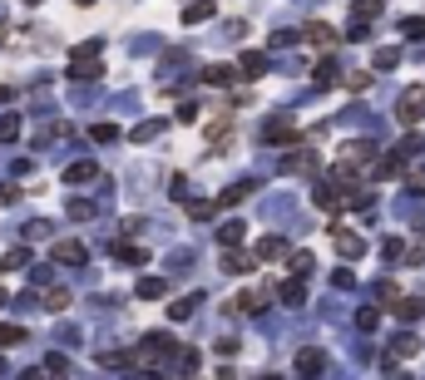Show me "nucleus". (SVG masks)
<instances>
[{
    "instance_id": "obj_33",
    "label": "nucleus",
    "mask_w": 425,
    "mask_h": 380,
    "mask_svg": "<svg viewBox=\"0 0 425 380\" xmlns=\"http://www.w3.org/2000/svg\"><path fill=\"white\" fill-rule=\"evenodd\" d=\"M0 99H10V89H5V85H0Z\"/></svg>"
},
{
    "instance_id": "obj_34",
    "label": "nucleus",
    "mask_w": 425,
    "mask_h": 380,
    "mask_svg": "<svg viewBox=\"0 0 425 380\" xmlns=\"http://www.w3.org/2000/svg\"><path fill=\"white\" fill-rule=\"evenodd\" d=\"M25 5H40V0H25Z\"/></svg>"
},
{
    "instance_id": "obj_15",
    "label": "nucleus",
    "mask_w": 425,
    "mask_h": 380,
    "mask_svg": "<svg viewBox=\"0 0 425 380\" xmlns=\"http://www.w3.org/2000/svg\"><path fill=\"white\" fill-rule=\"evenodd\" d=\"M212 15V0H198V5H188V10H183V20H188V25H198V20H208Z\"/></svg>"
},
{
    "instance_id": "obj_12",
    "label": "nucleus",
    "mask_w": 425,
    "mask_h": 380,
    "mask_svg": "<svg viewBox=\"0 0 425 380\" xmlns=\"http://www.w3.org/2000/svg\"><path fill=\"white\" fill-rule=\"evenodd\" d=\"M242 232H247L242 222H222V232H217V242H222V247H237V242H242Z\"/></svg>"
},
{
    "instance_id": "obj_8",
    "label": "nucleus",
    "mask_w": 425,
    "mask_h": 380,
    "mask_svg": "<svg viewBox=\"0 0 425 380\" xmlns=\"http://www.w3.org/2000/svg\"><path fill=\"white\" fill-rule=\"evenodd\" d=\"M257 257H267V262H272V257H287V242H282V237H262V242H257Z\"/></svg>"
},
{
    "instance_id": "obj_29",
    "label": "nucleus",
    "mask_w": 425,
    "mask_h": 380,
    "mask_svg": "<svg viewBox=\"0 0 425 380\" xmlns=\"http://www.w3.org/2000/svg\"><path fill=\"white\" fill-rule=\"evenodd\" d=\"M25 262H30V252H25V247H15V252L5 257V272H10V267H25Z\"/></svg>"
},
{
    "instance_id": "obj_10",
    "label": "nucleus",
    "mask_w": 425,
    "mask_h": 380,
    "mask_svg": "<svg viewBox=\"0 0 425 380\" xmlns=\"http://www.w3.org/2000/svg\"><path fill=\"white\" fill-rule=\"evenodd\" d=\"M421 311H425V301H416V296H401V301H396V316H401V321H416Z\"/></svg>"
},
{
    "instance_id": "obj_4",
    "label": "nucleus",
    "mask_w": 425,
    "mask_h": 380,
    "mask_svg": "<svg viewBox=\"0 0 425 380\" xmlns=\"http://www.w3.org/2000/svg\"><path fill=\"white\" fill-rule=\"evenodd\" d=\"M168 351H173V341H168V336H149V341H144V361H163Z\"/></svg>"
},
{
    "instance_id": "obj_9",
    "label": "nucleus",
    "mask_w": 425,
    "mask_h": 380,
    "mask_svg": "<svg viewBox=\"0 0 425 380\" xmlns=\"http://www.w3.org/2000/svg\"><path fill=\"white\" fill-rule=\"evenodd\" d=\"M336 247H341V257H361V252H366V242L351 237V232H336Z\"/></svg>"
},
{
    "instance_id": "obj_11",
    "label": "nucleus",
    "mask_w": 425,
    "mask_h": 380,
    "mask_svg": "<svg viewBox=\"0 0 425 380\" xmlns=\"http://www.w3.org/2000/svg\"><path fill=\"white\" fill-rule=\"evenodd\" d=\"M262 70H267V60H262L257 50H247V55H242V75H247V80H257Z\"/></svg>"
},
{
    "instance_id": "obj_35",
    "label": "nucleus",
    "mask_w": 425,
    "mask_h": 380,
    "mask_svg": "<svg viewBox=\"0 0 425 380\" xmlns=\"http://www.w3.org/2000/svg\"><path fill=\"white\" fill-rule=\"evenodd\" d=\"M0 371H5V361H0Z\"/></svg>"
},
{
    "instance_id": "obj_17",
    "label": "nucleus",
    "mask_w": 425,
    "mask_h": 380,
    "mask_svg": "<svg viewBox=\"0 0 425 380\" xmlns=\"http://www.w3.org/2000/svg\"><path fill=\"white\" fill-rule=\"evenodd\" d=\"M307 40H312V45H331V40H336V35H331V25H307Z\"/></svg>"
},
{
    "instance_id": "obj_3",
    "label": "nucleus",
    "mask_w": 425,
    "mask_h": 380,
    "mask_svg": "<svg viewBox=\"0 0 425 380\" xmlns=\"http://www.w3.org/2000/svg\"><path fill=\"white\" fill-rule=\"evenodd\" d=\"M262 134H267V143H292V139H297V129H292V119H272V124H267Z\"/></svg>"
},
{
    "instance_id": "obj_27",
    "label": "nucleus",
    "mask_w": 425,
    "mask_h": 380,
    "mask_svg": "<svg viewBox=\"0 0 425 380\" xmlns=\"http://www.w3.org/2000/svg\"><path fill=\"white\" fill-rule=\"evenodd\" d=\"M203 80H208V85H227V80H232V70H227V65H212Z\"/></svg>"
},
{
    "instance_id": "obj_2",
    "label": "nucleus",
    "mask_w": 425,
    "mask_h": 380,
    "mask_svg": "<svg viewBox=\"0 0 425 380\" xmlns=\"http://www.w3.org/2000/svg\"><path fill=\"white\" fill-rule=\"evenodd\" d=\"M85 257H90L85 242H55V262L60 267H85Z\"/></svg>"
},
{
    "instance_id": "obj_36",
    "label": "nucleus",
    "mask_w": 425,
    "mask_h": 380,
    "mask_svg": "<svg viewBox=\"0 0 425 380\" xmlns=\"http://www.w3.org/2000/svg\"><path fill=\"white\" fill-rule=\"evenodd\" d=\"M272 380H277V376H272Z\"/></svg>"
},
{
    "instance_id": "obj_6",
    "label": "nucleus",
    "mask_w": 425,
    "mask_h": 380,
    "mask_svg": "<svg viewBox=\"0 0 425 380\" xmlns=\"http://www.w3.org/2000/svg\"><path fill=\"white\" fill-rule=\"evenodd\" d=\"M321 366H326V356H321V351H302V356H297V371H302V376H317Z\"/></svg>"
},
{
    "instance_id": "obj_7",
    "label": "nucleus",
    "mask_w": 425,
    "mask_h": 380,
    "mask_svg": "<svg viewBox=\"0 0 425 380\" xmlns=\"http://www.w3.org/2000/svg\"><path fill=\"white\" fill-rule=\"evenodd\" d=\"M95 173H99V168H95L90 158H85V163H70V168H65V178H70V183H90Z\"/></svg>"
},
{
    "instance_id": "obj_23",
    "label": "nucleus",
    "mask_w": 425,
    "mask_h": 380,
    "mask_svg": "<svg viewBox=\"0 0 425 380\" xmlns=\"http://www.w3.org/2000/svg\"><path fill=\"white\" fill-rule=\"evenodd\" d=\"M70 217H95V202H85V197H70Z\"/></svg>"
},
{
    "instance_id": "obj_18",
    "label": "nucleus",
    "mask_w": 425,
    "mask_h": 380,
    "mask_svg": "<svg viewBox=\"0 0 425 380\" xmlns=\"http://www.w3.org/2000/svg\"><path fill=\"white\" fill-rule=\"evenodd\" d=\"M381 15V0H356V20L366 25V20H376Z\"/></svg>"
},
{
    "instance_id": "obj_32",
    "label": "nucleus",
    "mask_w": 425,
    "mask_h": 380,
    "mask_svg": "<svg viewBox=\"0 0 425 380\" xmlns=\"http://www.w3.org/2000/svg\"><path fill=\"white\" fill-rule=\"evenodd\" d=\"M227 129H232V119H217V124H208V139H222Z\"/></svg>"
},
{
    "instance_id": "obj_25",
    "label": "nucleus",
    "mask_w": 425,
    "mask_h": 380,
    "mask_svg": "<svg viewBox=\"0 0 425 380\" xmlns=\"http://www.w3.org/2000/svg\"><path fill=\"white\" fill-rule=\"evenodd\" d=\"M391 351H396L401 361H406V356H416V336H396V346H391Z\"/></svg>"
},
{
    "instance_id": "obj_5",
    "label": "nucleus",
    "mask_w": 425,
    "mask_h": 380,
    "mask_svg": "<svg viewBox=\"0 0 425 380\" xmlns=\"http://www.w3.org/2000/svg\"><path fill=\"white\" fill-rule=\"evenodd\" d=\"M371 153H376V143H371V139H356V143H346V163H366Z\"/></svg>"
},
{
    "instance_id": "obj_14",
    "label": "nucleus",
    "mask_w": 425,
    "mask_h": 380,
    "mask_svg": "<svg viewBox=\"0 0 425 380\" xmlns=\"http://www.w3.org/2000/svg\"><path fill=\"white\" fill-rule=\"evenodd\" d=\"M10 139H20V119L15 114H0V143H10Z\"/></svg>"
},
{
    "instance_id": "obj_13",
    "label": "nucleus",
    "mask_w": 425,
    "mask_h": 380,
    "mask_svg": "<svg viewBox=\"0 0 425 380\" xmlns=\"http://www.w3.org/2000/svg\"><path fill=\"white\" fill-rule=\"evenodd\" d=\"M163 291H168V282H158V277H144V282H139V296H144V301H154V296H163Z\"/></svg>"
},
{
    "instance_id": "obj_26",
    "label": "nucleus",
    "mask_w": 425,
    "mask_h": 380,
    "mask_svg": "<svg viewBox=\"0 0 425 380\" xmlns=\"http://www.w3.org/2000/svg\"><path fill=\"white\" fill-rule=\"evenodd\" d=\"M20 341H25L20 326H0V346H20Z\"/></svg>"
},
{
    "instance_id": "obj_21",
    "label": "nucleus",
    "mask_w": 425,
    "mask_h": 380,
    "mask_svg": "<svg viewBox=\"0 0 425 380\" xmlns=\"http://www.w3.org/2000/svg\"><path fill=\"white\" fill-rule=\"evenodd\" d=\"M247 267H252V262H247V257H222V272H227V277H242V272H247Z\"/></svg>"
},
{
    "instance_id": "obj_16",
    "label": "nucleus",
    "mask_w": 425,
    "mask_h": 380,
    "mask_svg": "<svg viewBox=\"0 0 425 380\" xmlns=\"http://www.w3.org/2000/svg\"><path fill=\"white\" fill-rule=\"evenodd\" d=\"M282 301H287V306H302V301H307V286H302V282H287V286H282Z\"/></svg>"
},
{
    "instance_id": "obj_31",
    "label": "nucleus",
    "mask_w": 425,
    "mask_h": 380,
    "mask_svg": "<svg viewBox=\"0 0 425 380\" xmlns=\"http://www.w3.org/2000/svg\"><path fill=\"white\" fill-rule=\"evenodd\" d=\"M119 262H144V247H119Z\"/></svg>"
},
{
    "instance_id": "obj_28",
    "label": "nucleus",
    "mask_w": 425,
    "mask_h": 380,
    "mask_svg": "<svg viewBox=\"0 0 425 380\" xmlns=\"http://www.w3.org/2000/svg\"><path fill=\"white\" fill-rule=\"evenodd\" d=\"M396 173H401L396 158H381V163H376V178H396Z\"/></svg>"
},
{
    "instance_id": "obj_1",
    "label": "nucleus",
    "mask_w": 425,
    "mask_h": 380,
    "mask_svg": "<svg viewBox=\"0 0 425 380\" xmlns=\"http://www.w3.org/2000/svg\"><path fill=\"white\" fill-rule=\"evenodd\" d=\"M396 119H401V124H421V119H425V85H416V89H406V94H401Z\"/></svg>"
},
{
    "instance_id": "obj_24",
    "label": "nucleus",
    "mask_w": 425,
    "mask_h": 380,
    "mask_svg": "<svg viewBox=\"0 0 425 380\" xmlns=\"http://www.w3.org/2000/svg\"><path fill=\"white\" fill-rule=\"evenodd\" d=\"M45 306H50V311H60V306H70V291H65V286H55V291L45 296Z\"/></svg>"
},
{
    "instance_id": "obj_19",
    "label": "nucleus",
    "mask_w": 425,
    "mask_h": 380,
    "mask_svg": "<svg viewBox=\"0 0 425 380\" xmlns=\"http://www.w3.org/2000/svg\"><path fill=\"white\" fill-rule=\"evenodd\" d=\"M371 65H376V70H396V65H401V55H396V50H376V60H371Z\"/></svg>"
},
{
    "instance_id": "obj_20",
    "label": "nucleus",
    "mask_w": 425,
    "mask_h": 380,
    "mask_svg": "<svg viewBox=\"0 0 425 380\" xmlns=\"http://www.w3.org/2000/svg\"><path fill=\"white\" fill-rule=\"evenodd\" d=\"M292 272L297 277H312V252H292Z\"/></svg>"
},
{
    "instance_id": "obj_30",
    "label": "nucleus",
    "mask_w": 425,
    "mask_h": 380,
    "mask_svg": "<svg viewBox=\"0 0 425 380\" xmlns=\"http://www.w3.org/2000/svg\"><path fill=\"white\" fill-rule=\"evenodd\" d=\"M193 301H198V296H183V301H173V316H178V321H183V316H193Z\"/></svg>"
},
{
    "instance_id": "obj_22",
    "label": "nucleus",
    "mask_w": 425,
    "mask_h": 380,
    "mask_svg": "<svg viewBox=\"0 0 425 380\" xmlns=\"http://www.w3.org/2000/svg\"><path fill=\"white\" fill-rule=\"evenodd\" d=\"M90 134H95V143H114V139H119V129H114V124H95Z\"/></svg>"
}]
</instances>
